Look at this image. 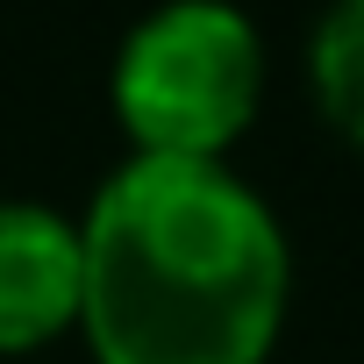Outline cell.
Wrapping results in <instances>:
<instances>
[{"label":"cell","instance_id":"7a4b0ae2","mask_svg":"<svg viewBox=\"0 0 364 364\" xmlns=\"http://www.w3.org/2000/svg\"><path fill=\"white\" fill-rule=\"evenodd\" d=\"M264 100V43L229 0H164L114 58V114L136 157L222 164Z\"/></svg>","mask_w":364,"mask_h":364},{"label":"cell","instance_id":"277c9868","mask_svg":"<svg viewBox=\"0 0 364 364\" xmlns=\"http://www.w3.org/2000/svg\"><path fill=\"white\" fill-rule=\"evenodd\" d=\"M307 79H314L321 114L364 150V0H336L321 15L314 50H307Z\"/></svg>","mask_w":364,"mask_h":364},{"label":"cell","instance_id":"6da1fadb","mask_svg":"<svg viewBox=\"0 0 364 364\" xmlns=\"http://www.w3.org/2000/svg\"><path fill=\"white\" fill-rule=\"evenodd\" d=\"M79 328L100 364H264L286 321V229L222 164L129 157L79 222Z\"/></svg>","mask_w":364,"mask_h":364},{"label":"cell","instance_id":"3957f363","mask_svg":"<svg viewBox=\"0 0 364 364\" xmlns=\"http://www.w3.org/2000/svg\"><path fill=\"white\" fill-rule=\"evenodd\" d=\"M79 229L36 200H0V357H22L79 328Z\"/></svg>","mask_w":364,"mask_h":364}]
</instances>
